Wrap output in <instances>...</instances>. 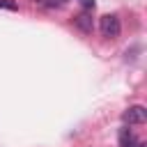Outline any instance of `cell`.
<instances>
[{
  "label": "cell",
  "mask_w": 147,
  "mask_h": 147,
  "mask_svg": "<svg viewBox=\"0 0 147 147\" xmlns=\"http://www.w3.org/2000/svg\"><path fill=\"white\" fill-rule=\"evenodd\" d=\"M138 147H147V145H145V142H138Z\"/></svg>",
  "instance_id": "8"
},
{
  "label": "cell",
  "mask_w": 147,
  "mask_h": 147,
  "mask_svg": "<svg viewBox=\"0 0 147 147\" xmlns=\"http://www.w3.org/2000/svg\"><path fill=\"white\" fill-rule=\"evenodd\" d=\"M83 5V9H94V0H78Z\"/></svg>",
  "instance_id": "7"
},
{
  "label": "cell",
  "mask_w": 147,
  "mask_h": 147,
  "mask_svg": "<svg viewBox=\"0 0 147 147\" xmlns=\"http://www.w3.org/2000/svg\"><path fill=\"white\" fill-rule=\"evenodd\" d=\"M0 9H11V11H16L18 5H16L14 0H0Z\"/></svg>",
  "instance_id": "6"
},
{
  "label": "cell",
  "mask_w": 147,
  "mask_h": 147,
  "mask_svg": "<svg viewBox=\"0 0 147 147\" xmlns=\"http://www.w3.org/2000/svg\"><path fill=\"white\" fill-rule=\"evenodd\" d=\"M140 140H136V136L129 131V129H122L119 131V147H138Z\"/></svg>",
  "instance_id": "4"
},
{
  "label": "cell",
  "mask_w": 147,
  "mask_h": 147,
  "mask_svg": "<svg viewBox=\"0 0 147 147\" xmlns=\"http://www.w3.org/2000/svg\"><path fill=\"white\" fill-rule=\"evenodd\" d=\"M74 23H76L83 32H92V16L87 14V9H85V11H80V14L74 18Z\"/></svg>",
  "instance_id": "3"
},
{
  "label": "cell",
  "mask_w": 147,
  "mask_h": 147,
  "mask_svg": "<svg viewBox=\"0 0 147 147\" xmlns=\"http://www.w3.org/2000/svg\"><path fill=\"white\" fill-rule=\"evenodd\" d=\"M37 5H41V7H48V9H60V7H64L69 0H34Z\"/></svg>",
  "instance_id": "5"
},
{
  "label": "cell",
  "mask_w": 147,
  "mask_h": 147,
  "mask_svg": "<svg viewBox=\"0 0 147 147\" xmlns=\"http://www.w3.org/2000/svg\"><path fill=\"white\" fill-rule=\"evenodd\" d=\"M122 119H124L129 126H131V124H145V119H147V110H145L142 106H131L129 110H124Z\"/></svg>",
  "instance_id": "2"
},
{
  "label": "cell",
  "mask_w": 147,
  "mask_h": 147,
  "mask_svg": "<svg viewBox=\"0 0 147 147\" xmlns=\"http://www.w3.org/2000/svg\"><path fill=\"white\" fill-rule=\"evenodd\" d=\"M99 30H101L103 37L115 39V37H119V32H122V23H119V18H117L115 14H103V16L99 18Z\"/></svg>",
  "instance_id": "1"
}]
</instances>
